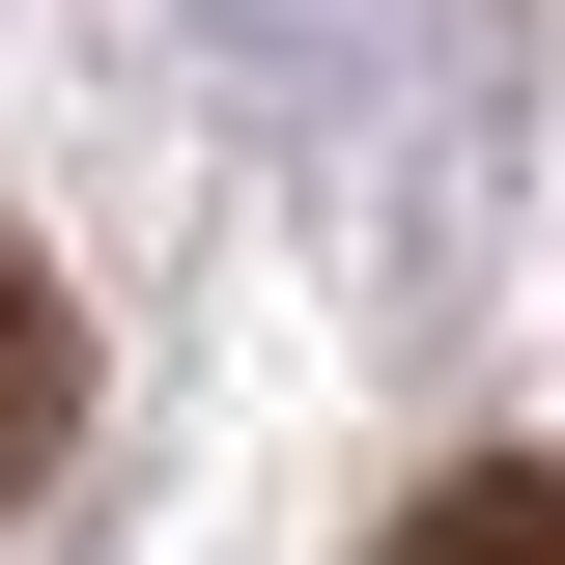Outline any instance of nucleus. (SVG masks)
I'll use <instances>...</instances> for the list:
<instances>
[{
    "mask_svg": "<svg viewBox=\"0 0 565 565\" xmlns=\"http://www.w3.org/2000/svg\"><path fill=\"white\" fill-rule=\"evenodd\" d=\"M85 452V311H57V255H0V509Z\"/></svg>",
    "mask_w": 565,
    "mask_h": 565,
    "instance_id": "obj_1",
    "label": "nucleus"
},
{
    "mask_svg": "<svg viewBox=\"0 0 565 565\" xmlns=\"http://www.w3.org/2000/svg\"><path fill=\"white\" fill-rule=\"evenodd\" d=\"M367 565H565V481H537V452H481V481H424Z\"/></svg>",
    "mask_w": 565,
    "mask_h": 565,
    "instance_id": "obj_2",
    "label": "nucleus"
}]
</instances>
